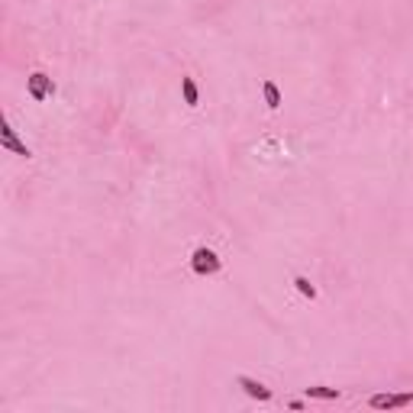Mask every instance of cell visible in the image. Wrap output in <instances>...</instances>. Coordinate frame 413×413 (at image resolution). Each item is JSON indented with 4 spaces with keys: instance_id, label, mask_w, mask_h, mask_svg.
Returning a JSON list of instances; mask_svg holds the SVG:
<instances>
[{
    "instance_id": "1",
    "label": "cell",
    "mask_w": 413,
    "mask_h": 413,
    "mask_svg": "<svg viewBox=\"0 0 413 413\" xmlns=\"http://www.w3.org/2000/svg\"><path fill=\"white\" fill-rule=\"evenodd\" d=\"M413 404V391H404V394H371L368 397V407L371 410H401V407Z\"/></svg>"
},
{
    "instance_id": "2",
    "label": "cell",
    "mask_w": 413,
    "mask_h": 413,
    "mask_svg": "<svg viewBox=\"0 0 413 413\" xmlns=\"http://www.w3.org/2000/svg\"><path fill=\"white\" fill-rule=\"evenodd\" d=\"M220 255L213 252V249H197V252L191 255V268H194V274H216L220 272Z\"/></svg>"
},
{
    "instance_id": "3",
    "label": "cell",
    "mask_w": 413,
    "mask_h": 413,
    "mask_svg": "<svg viewBox=\"0 0 413 413\" xmlns=\"http://www.w3.org/2000/svg\"><path fill=\"white\" fill-rule=\"evenodd\" d=\"M26 91L33 100H46V97L55 94V85H52V78H49L46 71H33V75L26 78Z\"/></svg>"
},
{
    "instance_id": "4",
    "label": "cell",
    "mask_w": 413,
    "mask_h": 413,
    "mask_svg": "<svg viewBox=\"0 0 413 413\" xmlns=\"http://www.w3.org/2000/svg\"><path fill=\"white\" fill-rule=\"evenodd\" d=\"M0 146H3V149H10L13 155H19V159H29V155H33V152H29L26 146H23V142L17 139V130L10 126L7 116L0 120Z\"/></svg>"
},
{
    "instance_id": "5",
    "label": "cell",
    "mask_w": 413,
    "mask_h": 413,
    "mask_svg": "<svg viewBox=\"0 0 413 413\" xmlns=\"http://www.w3.org/2000/svg\"><path fill=\"white\" fill-rule=\"evenodd\" d=\"M239 387H243L249 397H255V401H272V391L262 385V381H255V378H239Z\"/></svg>"
},
{
    "instance_id": "6",
    "label": "cell",
    "mask_w": 413,
    "mask_h": 413,
    "mask_svg": "<svg viewBox=\"0 0 413 413\" xmlns=\"http://www.w3.org/2000/svg\"><path fill=\"white\" fill-rule=\"evenodd\" d=\"M262 94H265V103H268V110H278L281 107V91L274 81H265L262 85Z\"/></svg>"
},
{
    "instance_id": "7",
    "label": "cell",
    "mask_w": 413,
    "mask_h": 413,
    "mask_svg": "<svg viewBox=\"0 0 413 413\" xmlns=\"http://www.w3.org/2000/svg\"><path fill=\"white\" fill-rule=\"evenodd\" d=\"M181 94H184V103H188V107H197L200 94H197V85H194V78H181Z\"/></svg>"
},
{
    "instance_id": "8",
    "label": "cell",
    "mask_w": 413,
    "mask_h": 413,
    "mask_svg": "<svg viewBox=\"0 0 413 413\" xmlns=\"http://www.w3.org/2000/svg\"><path fill=\"white\" fill-rule=\"evenodd\" d=\"M307 397H317V401H339L336 387H307Z\"/></svg>"
},
{
    "instance_id": "9",
    "label": "cell",
    "mask_w": 413,
    "mask_h": 413,
    "mask_svg": "<svg viewBox=\"0 0 413 413\" xmlns=\"http://www.w3.org/2000/svg\"><path fill=\"white\" fill-rule=\"evenodd\" d=\"M294 288H297V291H301L304 297H310V301L317 297V288H313V284H310L307 278H294Z\"/></svg>"
}]
</instances>
